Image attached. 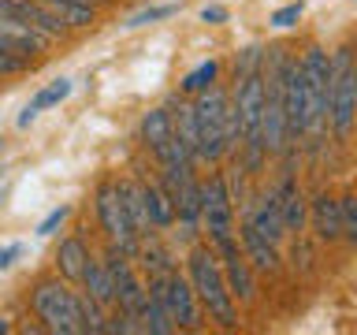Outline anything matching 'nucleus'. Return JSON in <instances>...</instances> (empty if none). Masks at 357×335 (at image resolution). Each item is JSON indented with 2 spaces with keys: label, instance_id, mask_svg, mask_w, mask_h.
<instances>
[{
  "label": "nucleus",
  "instance_id": "nucleus-1",
  "mask_svg": "<svg viewBox=\"0 0 357 335\" xmlns=\"http://www.w3.org/2000/svg\"><path fill=\"white\" fill-rule=\"evenodd\" d=\"M194 119H197V161L220 164L231 149H238V123L231 112V94L212 82L201 89L194 100Z\"/></svg>",
  "mask_w": 357,
  "mask_h": 335
},
{
  "label": "nucleus",
  "instance_id": "nucleus-2",
  "mask_svg": "<svg viewBox=\"0 0 357 335\" xmlns=\"http://www.w3.org/2000/svg\"><path fill=\"white\" fill-rule=\"evenodd\" d=\"M186 279L194 287V295L201 302V309L208 313L220 328H234L238 324V313H234V295L227 290V279H223L220 257L208 246H197L186 261Z\"/></svg>",
  "mask_w": 357,
  "mask_h": 335
},
{
  "label": "nucleus",
  "instance_id": "nucleus-3",
  "mask_svg": "<svg viewBox=\"0 0 357 335\" xmlns=\"http://www.w3.org/2000/svg\"><path fill=\"white\" fill-rule=\"evenodd\" d=\"M287 64L290 52L272 45L264 49L261 78H264V119H261V142L264 153H283L287 149V112H283V89H287Z\"/></svg>",
  "mask_w": 357,
  "mask_h": 335
},
{
  "label": "nucleus",
  "instance_id": "nucleus-4",
  "mask_svg": "<svg viewBox=\"0 0 357 335\" xmlns=\"http://www.w3.org/2000/svg\"><path fill=\"white\" fill-rule=\"evenodd\" d=\"M328 119L335 138L346 142L357 123V56L350 45L331 52V78H328Z\"/></svg>",
  "mask_w": 357,
  "mask_h": 335
},
{
  "label": "nucleus",
  "instance_id": "nucleus-5",
  "mask_svg": "<svg viewBox=\"0 0 357 335\" xmlns=\"http://www.w3.org/2000/svg\"><path fill=\"white\" fill-rule=\"evenodd\" d=\"M231 112H234V123H238V145H245L250 153V164L261 161L264 153V142H261V119H264V78L261 71L245 75V78H234V94H231Z\"/></svg>",
  "mask_w": 357,
  "mask_h": 335
},
{
  "label": "nucleus",
  "instance_id": "nucleus-6",
  "mask_svg": "<svg viewBox=\"0 0 357 335\" xmlns=\"http://www.w3.org/2000/svg\"><path fill=\"white\" fill-rule=\"evenodd\" d=\"M30 309L38 313V320H45L49 332L60 335H78L82 332V313H78V290H71L63 279H45L33 287Z\"/></svg>",
  "mask_w": 357,
  "mask_h": 335
},
{
  "label": "nucleus",
  "instance_id": "nucleus-7",
  "mask_svg": "<svg viewBox=\"0 0 357 335\" xmlns=\"http://www.w3.org/2000/svg\"><path fill=\"white\" fill-rule=\"evenodd\" d=\"M301 78H305V138H317L328 123V78H331V56L320 45H309L301 52Z\"/></svg>",
  "mask_w": 357,
  "mask_h": 335
},
{
  "label": "nucleus",
  "instance_id": "nucleus-8",
  "mask_svg": "<svg viewBox=\"0 0 357 335\" xmlns=\"http://www.w3.org/2000/svg\"><path fill=\"white\" fill-rule=\"evenodd\" d=\"M201 223H205L212 250L234 242V201H231V186L227 175H212L205 186H201Z\"/></svg>",
  "mask_w": 357,
  "mask_h": 335
},
{
  "label": "nucleus",
  "instance_id": "nucleus-9",
  "mask_svg": "<svg viewBox=\"0 0 357 335\" xmlns=\"http://www.w3.org/2000/svg\"><path fill=\"white\" fill-rule=\"evenodd\" d=\"M97 220H100V231L108 234L112 246H119V250L130 253V257L138 253L142 234H138V228H134V220H130L127 205H123L116 183H105L97 190Z\"/></svg>",
  "mask_w": 357,
  "mask_h": 335
},
{
  "label": "nucleus",
  "instance_id": "nucleus-10",
  "mask_svg": "<svg viewBox=\"0 0 357 335\" xmlns=\"http://www.w3.org/2000/svg\"><path fill=\"white\" fill-rule=\"evenodd\" d=\"M164 302H167V313H172L175 328H201V302L194 295V287H190V279L172 268V272H164Z\"/></svg>",
  "mask_w": 357,
  "mask_h": 335
},
{
  "label": "nucleus",
  "instance_id": "nucleus-11",
  "mask_svg": "<svg viewBox=\"0 0 357 335\" xmlns=\"http://www.w3.org/2000/svg\"><path fill=\"white\" fill-rule=\"evenodd\" d=\"M220 257V268H223V279H227V290L238 302H253L257 298V283H253V265L245 261L242 246L238 242H227L216 250Z\"/></svg>",
  "mask_w": 357,
  "mask_h": 335
},
{
  "label": "nucleus",
  "instance_id": "nucleus-12",
  "mask_svg": "<svg viewBox=\"0 0 357 335\" xmlns=\"http://www.w3.org/2000/svg\"><path fill=\"white\" fill-rule=\"evenodd\" d=\"M283 112H287V142L305 138V78L298 60L287 64V89H283Z\"/></svg>",
  "mask_w": 357,
  "mask_h": 335
},
{
  "label": "nucleus",
  "instance_id": "nucleus-13",
  "mask_svg": "<svg viewBox=\"0 0 357 335\" xmlns=\"http://www.w3.org/2000/svg\"><path fill=\"white\" fill-rule=\"evenodd\" d=\"M142 332H149V335H172V332H178L175 320H172V313H167V302H164V276H149V283H145Z\"/></svg>",
  "mask_w": 357,
  "mask_h": 335
},
{
  "label": "nucleus",
  "instance_id": "nucleus-14",
  "mask_svg": "<svg viewBox=\"0 0 357 335\" xmlns=\"http://www.w3.org/2000/svg\"><path fill=\"white\" fill-rule=\"evenodd\" d=\"M242 253H245V261H250L253 268H261V272H275L279 268V246L272 239H264L261 231L253 228L250 220L242 223Z\"/></svg>",
  "mask_w": 357,
  "mask_h": 335
},
{
  "label": "nucleus",
  "instance_id": "nucleus-15",
  "mask_svg": "<svg viewBox=\"0 0 357 335\" xmlns=\"http://www.w3.org/2000/svg\"><path fill=\"white\" fill-rule=\"evenodd\" d=\"M309 216H312V231L320 242H339L342 239V216H339V201L331 194H317L309 201Z\"/></svg>",
  "mask_w": 357,
  "mask_h": 335
},
{
  "label": "nucleus",
  "instance_id": "nucleus-16",
  "mask_svg": "<svg viewBox=\"0 0 357 335\" xmlns=\"http://www.w3.org/2000/svg\"><path fill=\"white\" fill-rule=\"evenodd\" d=\"M89 246L78 239V234H71V239H63L60 246H56V272H60L67 283H82V272L89 265Z\"/></svg>",
  "mask_w": 357,
  "mask_h": 335
},
{
  "label": "nucleus",
  "instance_id": "nucleus-17",
  "mask_svg": "<svg viewBox=\"0 0 357 335\" xmlns=\"http://www.w3.org/2000/svg\"><path fill=\"white\" fill-rule=\"evenodd\" d=\"M253 223L257 231L264 234V239H272L275 246L287 239V228H283V216H279V198H275V190L272 194H264L261 201H257V205L250 209V216H245Z\"/></svg>",
  "mask_w": 357,
  "mask_h": 335
},
{
  "label": "nucleus",
  "instance_id": "nucleus-18",
  "mask_svg": "<svg viewBox=\"0 0 357 335\" xmlns=\"http://www.w3.org/2000/svg\"><path fill=\"white\" fill-rule=\"evenodd\" d=\"M279 198V216H283V228L287 231H301V223H305V194H301V186L294 183V175L283 179V186L275 190Z\"/></svg>",
  "mask_w": 357,
  "mask_h": 335
},
{
  "label": "nucleus",
  "instance_id": "nucleus-19",
  "mask_svg": "<svg viewBox=\"0 0 357 335\" xmlns=\"http://www.w3.org/2000/svg\"><path fill=\"white\" fill-rule=\"evenodd\" d=\"M142 205L153 228H172L175 223V201L160 183H142Z\"/></svg>",
  "mask_w": 357,
  "mask_h": 335
},
{
  "label": "nucleus",
  "instance_id": "nucleus-20",
  "mask_svg": "<svg viewBox=\"0 0 357 335\" xmlns=\"http://www.w3.org/2000/svg\"><path fill=\"white\" fill-rule=\"evenodd\" d=\"M82 287H86V295L93 298L97 306H105V309L116 306V283H112V272L105 268V261L89 257V265H86V272H82Z\"/></svg>",
  "mask_w": 357,
  "mask_h": 335
},
{
  "label": "nucleus",
  "instance_id": "nucleus-21",
  "mask_svg": "<svg viewBox=\"0 0 357 335\" xmlns=\"http://www.w3.org/2000/svg\"><path fill=\"white\" fill-rule=\"evenodd\" d=\"M67 97H71V78H56V82H49L45 89H38V94H33V100H30L26 108L19 112V127H30L38 112L60 105V100H67Z\"/></svg>",
  "mask_w": 357,
  "mask_h": 335
},
{
  "label": "nucleus",
  "instance_id": "nucleus-22",
  "mask_svg": "<svg viewBox=\"0 0 357 335\" xmlns=\"http://www.w3.org/2000/svg\"><path fill=\"white\" fill-rule=\"evenodd\" d=\"M41 4L52 8L67 27H93V19H97V11L89 0H41Z\"/></svg>",
  "mask_w": 357,
  "mask_h": 335
},
{
  "label": "nucleus",
  "instance_id": "nucleus-23",
  "mask_svg": "<svg viewBox=\"0 0 357 335\" xmlns=\"http://www.w3.org/2000/svg\"><path fill=\"white\" fill-rule=\"evenodd\" d=\"M172 127H175V138L183 142V149L197 161V119H194V105L178 100V108L172 112Z\"/></svg>",
  "mask_w": 357,
  "mask_h": 335
},
{
  "label": "nucleus",
  "instance_id": "nucleus-24",
  "mask_svg": "<svg viewBox=\"0 0 357 335\" xmlns=\"http://www.w3.org/2000/svg\"><path fill=\"white\" fill-rule=\"evenodd\" d=\"M145 250H142V268L149 276H164V272H172L175 268V261H172V253L164 250L160 242H156V234H145Z\"/></svg>",
  "mask_w": 357,
  "mask_h": 335
},
{
  "label": "nucleus",
  "instance_id": "nucleus-25",
  "mask_svg": "<svg viewBox=\"0 0 357 335\" xmlns=\"http://www.w3.org/2000/svg\"><path fill=\"white\" fill-rule=\"evenodd\" d=\"M216 75H220V64L216 60H205L201 67H194L183 82H178V89H183V94H201V89H208L212 82H216Z\"/></svg>",
  "mask_w": 357,
  "mask_h": 335
},
{
  "label": "nucleus",
  "instance_id": "nucleus-26",
  "mask_svg": "<svg viewBox=\"0 0 357 335\" xmlns=\"http://www.w3.org/2000/svg\"><path fill=\"white\" fill-rule=\"evenodd\" d=\"M339 216H342V239H350V246H357V194L339 198Z\"/></svg>",
  "mask_w": 357,
  "mask_h": 335
},
{
  "label": "nucleus",
  "instance_id": "nucleus-27",
  "mask_svg": "<svg viewBox=\"0 0 357 335\" xmlns=\"http://www.w3.org/2000/svg\"><path fill=\"white\" fill-rule=\"evenodd\" d=\"M261 64H264V49H261V45H250V49L234 60V78H245V75L261 71Z\"/></svg>",
  "mask_w": 357,
  "mask_h": 335
},
{
  "label": "nucleus",
  "instance_id": "nucleus-28",
  "mask_svg": "<svg viewBox=\"0 0 357 335\" xmlns=\"http://www.w3.org/2000/svg\"><path fill=\"white\" fill-rule=\"evenodd\" d=\"M301 11H305V4H301V0H294V4H283L279 11H272V19H268V22H272L275 30H290V27L301 19Z\"/></svg>",
  "mask_w": 357,
  "mask_h": 335
},
{
  "label": "nucleus",
  "instance_id": "nucleus-29",
  "mask_svg": "<svg viewBox=\"0 0 357 335\" xmlns=\"http://www.w3.org/2000/svg\"><path fill=\"white\" fill-rule=\"evenodd\" d=\"M175 4H156V8H145V11H138V15H130V22L127 27H149V22H160V19H167V15H175Z\"/></svg>",
  "mask_w": 357,
  "mask_h": 335
},
{
  "label": "nucleus",
  "instance_id": "nucleus-30",
  "mask_svg": "<svg viewBox=\"0 0 357 335\" xmlns=\"http://www.w3.org/2000/svg\"><path fill=\"white\" fill-rule=\"evenodd\" d=\"M67 212H71V209H67V205H60V209H52L49 216H45V220L38 223V234H52V231H56V228H60V223L67 220Z\"/></svg>",
  "mask_w": 357,
  "mask_h": 335
},
{
  "label": "nucleus",
  "instance_id": "nucleus-31",
  "mask_svg": "<svg viewBox=\"0 0 357 335\" xmlns=\"http://www.w3.org/2000/svg\"><path fill=\"white\" fill-rule=\"evenodd\" d=\"M19 253H22V246H19V242H4V246H0V268H8Z\"/></svg>",
  "mask_w": 357,
  "mask_h": 335
},
{
  "label": "nucleus",
  "instance_id": "nucleus-32",
  "mask_svg": "<svg viewBox=\"0 0 357 335\" xmlns=\"http://www.w3.org/2000/svg\"><path fill=\"white\" fill-rule=\"evenodd\" d=\"M201 19H205V22H212V27H216V22H227V8L212 4V8H205V11H201Z\"/></svg>",
  "mask_w": 357,
  "mask_h": 335
}]
</instances>
